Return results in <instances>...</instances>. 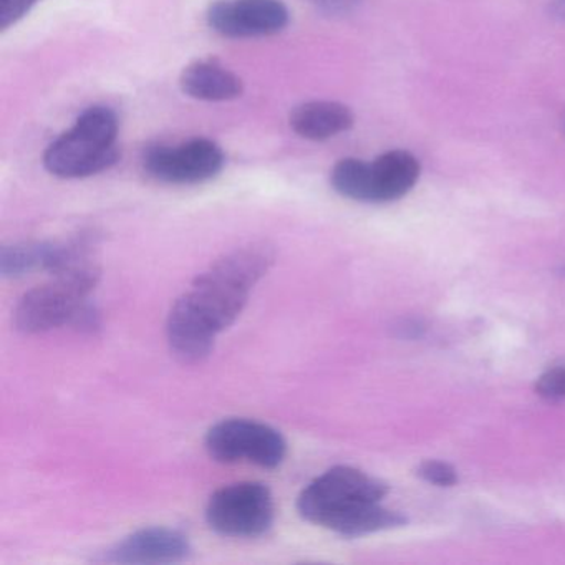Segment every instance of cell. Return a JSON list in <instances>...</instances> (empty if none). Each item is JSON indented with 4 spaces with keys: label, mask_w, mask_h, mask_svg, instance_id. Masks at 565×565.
I'll list each match as a JSON object with an SVG mask.
<instances>
[{
    "label": "cell",
    "mask_w": 565,
    "mask_h": 565,
    "mask_svg": "<svg viewBox=\"0 0 565 565\" xmlns=\"http://www.w3.org/2000/svg\"><path fill=\"white\" fill-rule=\"evenodd\" d=\"M274 259L267 244H247L224 254L193 280L167 320L168 343L181 363H201L213 353L217 335L243 313Z\"/></svg>",
    "instance_id": "6da1fadb"
},
{
    "label": "cell",
    "mask_w": 565,
    "mask_h": 565,
    "mask_svg": "<svg viewBox=\"0 0 565 565\" xmlns=\"http://www.w3.org/2000/svg\"><path fill=\"white\" fill-rule=\"evenodd\" d=\"M385 482L350 466H335L306 486L297 499L299 514L310 524L360 537L406 522L399 512L383 508Z\"/></svg>",
    "instance_id": "7a4b0ae2"
},
{
    "label": "cell",
    "mask_w": 565,
    "mask_h": 565,
    "mask_svg": "<svg viewBox=\"0 0 565 565\" xmlns=\"http://www.w3.org/2000/svg\"><path fill=\"white\" fill-rule=\"evenodd\" d=\"M52 277V282L29 290L19 300L14 312L18 330L34 335L61 327L88 333L100 329V313L90 303L100 280L98 264H85Z\"/></svg>",
    "instance_id": "3957f363"
},
{
    "label": "cell",
    "mask_w": 565,
    "mask_h": 565,
    "mask_svg": "<svg viewBox=\"0 0 565 565\" xmlns=\"http://www.w3.org/2000/svg\"><path fill=\"white\" fill-rule=\"evenodd\" d=\"M117 114L95 105L45 150V170L64 180L94 177L117 163Z\"/></svg>",
    "instance_id": "277c9868"
},
{
    "label": "cell",
    "mask_w": 565,
    "mask_h": 565,
    "mask_svg": "<svg viewBox=\"0 0 565 565\" xmlns=\"http://www.w3.org/2000/svg\"><path fill=\"white\" fill-rule=\"evenodd\" d=\"M419 178V163L405 150L386 151L372 163L345 158L333 167L337 193L360 203H390L408 194Z\"/></svg>",
    "instance_id": "5b68a950"
},
{
    "label": "cell",
    "mask_w": 565,
    "mask_h": 565,
    "mask_svg": "<svg viewBox=\"0 0 565 565\" xmlns=\"http://www.w3.org/2000/svg\"><path fill=\"white\" fill-rule=\"evenodd\" d=\"M274 518L273 492L263 482L224 486L211 495L206 505L207 525L224 537H260L273 527Z\"/></svg>",
    "instance_id": "8992f818"
},
{
    "label": "cell",
    "mask_w": 565,
    "mask_h": 565,
    "mask_svg": "<svg viewBox=\"0 0 565 565\" xmlns=\"http://www.w3.org/2000/svg\"><path fill=\"white\" fill-rule=\"evenodd\" d=\"M204 448L214 461L250 462L266 469L282 465L287 455L279 429L247 418H227L211 426Z\"/></svg>",
    "instance_id": "52a82bcc"
},
{
    "label": "cell",
    "mask_w": 565,
    "mask_h": 565,
    "mask_svg": "<svg viewBox=\"0 0 565 565\" xmlns=\"http://www.w3.org/2000/svg\"><path fill=\"white\" fill-rule=\"evenodd\" d=\"M226 164L223 148L207 138L181 145H157L145 151L143 167L157 181L167 184H201L213 180Z\"/></svg>",
    "instance_id": "ba28073f"
},
{
    "label": "cell",
    "mask_w": 565,
    "mask_h": 565,
    "mask_svg": "<svg viewBox=\"0 0 565 565\" xmlns=\"http://www.w3.org/2000/svg\"><path fill=\"white\" fill-rule=\"evenodd\" d=\"M207 24L227 39L269 38L289 25L282 0H217L207 11Z\"/></svg>",
    "instance_id": "9c48e42d"
},
{
    "label": "cell",
    "mask_w": 565,
    "mask_h": 565,
    "mask_svg": "<svg viewBox=\"0 0 565 565\" xmlns=\"http://www.w3.org/2000/svg\"><path fill=\"white\" fill-rule=\"evenodd\" d=\"M191 554L183 532L170 527H148L117 542L102 555L108 564H174Z\"/></svg>",
    "instance_id": "30bf717a"
},
{
    "label": "cell",
    "mask_w": 565,
    "mask_h": 565,
    "mask_svg": "<svg viewBox=\"0 0 565 565\" xmlns=\"http://www.w3.org/2000/svg\"><path fill=\"white\" fill-rule=\"evenodd\" d=\"M184 95L201 102L237 100L244 94L243 81L216 58L193 62L181 72Z\"/></svg>",
    "instance_id": "8fae6325"
},
{
    "label": "cell",
    "mask_w": 565,
    "mask_h": 565,
    "mask_svg": "<svg viewBox=\"0 0 565 565\" xmlns=\"http://www.w3.org/2000/svg\"><path fill=\"white\" fill-rule=\"evenodd\" d=\"M353 124V111L339 102H307L290 114L292 130L310 141L330 140L349 131Z\"/></svg>",
    "instance_id": "7c38bea8"
},
{
    "label": "cell",
    "mask_w": 565,
    "mask_h": 565,
    "mask_svg": "<svg viewBox=\"0 0 565 565\" xmlns=\"http://www.w3.org/2000/svg\"><path fill=\"white\" fill-rule=\"evenodd\" d=\"M55 243H15L0 250V273L9 279H19L34 270H51Z\"/></svg>",
    "instance_id": "4fadbf2b"
},
{
    "label": "cell",
    "mask_w": 565,
    "mask_h": 565,
    "mask_svg": "<svg viewBox=\"0 0 565 565\" xmlns=\"http://www.w3.org/2000/svg\"><path fill=\"white\" fill-rule=\"evenodd\" d=\"M39 0H0V29L8 31L31 12Z\"/></svg>",
    "instance_id": "5bb4252c"
},
{
    "label": "cell",
    "mask_w": 565,
    "mask_h": 565,
    "mask_svg": "<svg viewBox=\"0 0 565 565\" xmlns=\"http://www.w3.org/2000/svg\"><path fill=\"white\" fill-rule=\"evenodd\" d=\"M535 392L548 399L565 398V369H552L537 380Z\"/></svg>",
    "instance_id": "9a60e30c"
},
{
    "label": "cell",
    "mask_w": 565,
    "mask_h": 565,
    "mask_svg": "<svg viewBox=\"0 0 565 565\" xmlns=\"http://www.w3.org/2000/svg\"><path fill=\"white\" fill-rule=\"evenodd\" d=\"M418 475L436 486H452L458 481L455 469L441 461L423 462L418 468Z\"/></svg>",
    "instance_id": "2e32d148"
},
{
    "label": "cell",
    "mask_w": 565,
    "mask_h": 565,
    "mask_svg": "<svg viewBox=\"0 0 565 565\" xmlns=\"http://www.w3.org/2000/svg\"><path fill=\"white\" fill-rule=\"evenodd\" d=\"M312 2L320 11L327 12V14L339 15L352 11L360 0H312Z\"/></svg>",
    "instance_id": "e0dca14e"
},
{
    "label": "cell",
    "mask_w": 565,
    "mask_h": 565,
    "mask_svg": "<svg viewBox=\"0 0 565 565\" xmlns=\"http://www.w3.org/2000/svg\"><path fill=\"white\" fill-rule=\"evenodd\" d=\"M554 14L565 21V0H554Z\"/></svg>",
    "instance_id": "ac0fdd59"
}]
</instances>
